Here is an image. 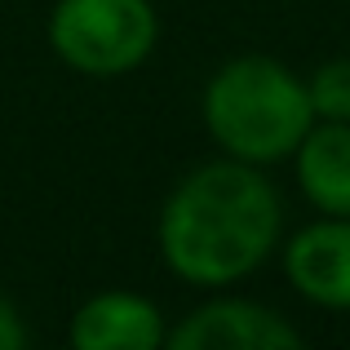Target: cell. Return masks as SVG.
<instances>
[{"mask_svg": "<svg viewBox=\"0 0 350 350\" xmlns=\"http://www.w3.org/2000/svg\"><path fill=\"white\" fill-rule=\"evenodd\" d=\"M151 0H58L49 18V44L80 76H129L155 49Z\"/></svg>", "mask_w": 350, "mask_h": 350, "instance_id": "cell-3", "label": "cell"}, {"mask_svg": "<svg viewBox=\"0 0 350 350\" xmlns=\"http://www.w3.org/2000/svg\"><path fill=\"white\" fill-rule=\"evenodd\" d=\"M164 346L173 350H297L301 333L280 315L248 297H217L191 310Z\"/></svg>", "mask_w": 350, "mask_h": 350, "instance_id": "cell-4", "label": "cell"}, {"mask_svg": "<svg viewBox=\"0 0 350 350\" xmlns=\"http://www.w3.org/2000/svg\"><path fill=\"white\" fill-rule=\"evenodd\" d=\"M293 173L306 204L324 217H350V124L315 120L293 151Z\"/></svg>", "mask_w": 350, "mask_h": 350, "instance_id": "cell-7", "label": "cell"}, {"mask_svg": "<svg viewBox=\"0 0 350 350\" xmlns=\"http://www.w3.org/2000/svg\"><path fill=\"white\" fill-rule=\"evenodd\" d=\"M284 204L257 164L208 160L173 187L160 208V253L196 288H231L280 248Z\"/></svg>", "mask_w": 350, "mask_h": 350, "instance_id": "cell-1", "label": "cell"}, {"mask_svg": "<svg viewBox=\"0 0 350 350\" xmlns=\"http://www.w3.org/2000/svg\"><path fill=\"white\" fill-rule=\"evenodd\" d=\"M284 275L319 310H350V217H324L288 235Z\"/></svg>", "mask_w": 350, "mask_h": 350, "instance_id": "cell-5", "label": "cell"}, {"mask_svg": "<svg viewBox=\"0 0 350 350\" xmlns=\"http://www.w3.org/2000/svg\"><path fill=\"white\" fill-rule=\"evenodd\" d=\"M27 346V328H23V315L14 310V301L0 293V350H23Z\"/></svg>", "mask_w": 350, "mask_h": 350, "instance_id": "cell-9", "label": "cell"}, {"mask_svg": "<svg viewBox=\"0 0 350 350\" xmlns=\"http://www.w3.org/2000/svg\"><path fill=\"white\" fill-rule=\"evenodd\" d=\"M200 111L222 155L257 164V169L293 160L297 142L315 124L306 80L266 53H244V58L222 62L204 85Z\"/></svg>", "mask_w": 350, "mask_h": 350, "instance_id": "cell-2", "label": "cell"}, {"mask_svg": "<svg viewBox=\"0 0 350 350\" xmlns=\"http://www.w3.org/2000/svg\"><path fill=\"white\" fill-rule=\"evenodd\" d=\"M169 328L155 301L137 293H98L71 319L76 350H155L164 346Z\"/></svg>", "mask_w": 350, "mask_h": 350, "instance_id": "cell-6", "label": "cell"}, {"mask_svg": "<svg viewBox=\"0 0 350 350\" xmlns=\"http://www.w3.org/2000/svg\"><path fill=\"white\" fill-rule=\"evenodd\" d=\"M306 94L315 107V120H346L350 124V53L319 62L306 80Z\"/></svg>", "mask_w": 350, "mask_h": 350, "instance_id": "cell-8", "label": "cell"}]
</instances>
